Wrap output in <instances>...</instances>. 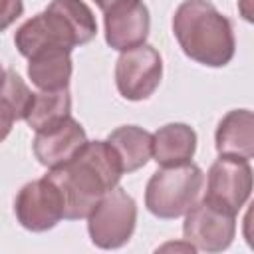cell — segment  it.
<instances>
[{
    "mask_svg": "<svg viewBox=\"0 0 254 254\" xmlns=\"http://www.w3.org/2000/svg\"><path fill=\"white\" fill-rule=\"evenodd\" d=\"M121 175L119 157L107 141H87L69 163L48 173L64 196L65 220L87 218L99 198L119 185Z\"/></svg>",
    "mask_w": 254,
    "mask_h": 254,
    "instance_id": "obj_1",
    "label": "cell"
},
{
    "mask_svg": "<svg viewBox=\"0 0 254 254\" xmlns=\"http://www.w3.org/2000/svg\"><path fill=\"white\" fill-rule=\"evenodd\" d=\"M173 34L185 56L196 64L222 67L234 58L232 22L208 0H185L173 16Z\"/></svg>",
    "mask_w": 254,
    "mask_h": 254,
    "instance_id": "obj_2",
    "label": "cell"
},
{
    "mask_svg": "<svg viewBox=\"0 0 254 254\" xmlns=\"http://www.w3.org/2000/svg\"><path fill=\"white\" fill-rule=\"evenodd\" d=\"M97 22L83 0H52L48 8L26 20L14 34V44L24 58L44 48L73 50L91 42Z\"/></svg>",
    "mask_w": 254,
    "mask_h": 254,
    "instance_id": "obj_3",
    "label": "cell"
},
{
    "mask_svg": "<svg viewBox=\"0 0 254 254\" xmlns=\"http://www.w3.org/2000/svg\"><path fill=\"white\" fill-rule=\"evenodd\" d=\"M204 187V173L194 163L163 167L155 171L145 189V206L163 220L183 216L198 198Z\"/></svg>",
    "mask_w": 254,
    "mask_h": 254,
    "instance_id": "obj_4",
    "label": "cell"
},
{
    "mask_svg": "<svg viewBox=\"0 0 254 254\" xmlns=\"http://www.w3.org/2000/svg\"><path fill=\"white\" fill-rule=\"evenodd\" d=\"M137 224V202L121 187L105 192L87 214L91 242L103 250H115L129 242Z\"/></svg>",
    "mask_w": 254,
    "mask_h": 254,
    "instance_id": "obj_5",
    "label": "cell"
},
{
    "mask_svg": "<svg viewBox=\"0 0 254 254\" xmlns=\"http://www.w3.org/2000/svg\"><path fill=\"white\" fill-rule=\"evenodd\" d=\"M234 234L236 214L208 202L206 198L196 200L185 212L183 236L185 242L194 246V250L222 252L232 244Z\"/></svg>",
    "mask_w": 254,
    "mask_h": 254,
    "instance_id": "obj_6",
    "label": "cell"
},
{
    "mask_svg": "<svg viewBox=\"0 0 254 254\" xmlns=\"http://www.w3.org/2000/svg\"><path fill=\"white\" fill-rule=\"evenodd\" d=\"M163 77V58L151 44L121 52L115 64V83L129 101H143L155 93Z\"/></svg>",
    "mask_w": 254,
    "mask_h": 254,
    "instance_id": "obj_7",
    "label": "cell"
},
{
    "mask_svg": "<svg viewBox=\"0 0 254 254\" xmlns=\"http://www.w3.org/2000/svg\"><path fill=\"white\" fill-rule=\"evenodd\" d=\"M252 192L250 161L240 157L220 155L208 169L204 198L232 214L246 204Z\"/></svg>",
    "mask_w": 254,
    "mask_h": 254,
    "instance_id": "obj_8",
    "label": "cell"
},
{
    "mask_svg": "<svg viewBox=\"0 0 254 254\" xmlns=\"http://www.w3.org/2000/svg\"><path fill=\"white\" fill-rule=\"evenodd\" d=\"M16 220L30 232H46L64 218V196L46 175L26 183L14 200Z\"/></svg>",
    "mask_w": 254,
    "mask_h": 254,
    "instance_id": "obj_9",
    "label": "cell"
},
{
    "mask_svg": "<svg viewBox=\"0 0 254 254\" xmlns=\"http://www.w3.org/2000/svg\"><path fill=\"white\" fill-rule=\"evenodd\" d=\"M103 14L105 42L113 50L125 52L145 44L151 30V16L143 0H119Z\"/></svg>",
    "mask_w": 254,
    "mask_h": 254,
    "instance_id": "obj_10",
    "label": "cell"
},
{
    "mask_svg": "<svg viewBox=\"0 0 254 254\" xmlns=\"http://www.w3.org/2000/svg\"><path fill=\"white\" fill-rule=\"evenodd\" d=\"M85 143H87L85 129L79 125V121L67 115L58 123L36 131L32 149L40 165L48 169H56L69 163Z\"/></svg>",
    "mask_w": 254,
    "mask_h": 254,
    "instance_id": "obj_11",
    "label": "cell"
},
{
    "mask_svg": "<svg viewBox=\"0 0 254 254\" xmlns=\"http://www.w3.org/2000/svg\"><path fill=\"white\" fill-rule=\"evenodd\" d=\"M218 155L240 157L250 161L254 157V115L250 109L228 111L214 133Z\"/></svg>",
    "mask_w": 254,
    "mask_h": 254,
    "instance_id": "obj_12",
    "label": "cell"
},
{
    "mask_svg": "<svg viewBox=\"0 0 254 254\" xmlns=\"http://www.w3.org/2000/svg\"><path fill=\"white\" fill-rule=\"evenodd\" d=\"M28 75L40 91L65 89L71 79V52L65 48H44L28 58Z\"/></svg>",
    "mask_w": 254,
    "mask_h": 254,
    "instance_id": "obj_13",
    "label": "cell"
},
{
    "mask_svg": "<svg viewBox=\"0 0 254 254\" xmlns=\"http://www.w3.org/2000/svg\"><path fill=\"white\" fill-rule=\"evenodd\" d=\"M196 151V133L187 123H169L153 133V153L157 165L175 167L189 163Z\"/></svg>",
    "mask_w": 254,
    "mask_h": 254,
    "instance_id": "obj_14",
    "label": "cell"
},
{
    "mask_svg": "<svg viewBox=\"0 0 254 254\" xmlns=\"http://www.w3.org/2000/svg\"><path fill=\"white\" fill-rule=\"evenodd\" d=\"M119 157L123 173H133L147 165L153 153V135L137 125H123L105 139Z\"/></svg>",
    "mask_w": 254,
    "mask_h": 254,
    "instance_id": "obj_15",
    "label": "cell"
},
{
    "mask_svg": "<svg viewBox=\"0 0 254 254\" xmlns=\"http://www.w3.org/2000/svg\"><path fill=\"white\" fill-rule=\"evenodd\" d=\"M69 111H71V95L67 87L54 89V91H38L32 97V103L26 111L24 121L34 131H40L67 117Z\"/></svg>",
    "mask_w": 254,
    "mask_h": 254,
    "instance_id": "obj_16",
    "label": "cell"
},
{
    "mask_svg": "<svg viewBox=\"0 0 254 254\" xmlns=\"http://www.w3.org/2000/svg\"><path fill=\"white\" fill-rule=\"evenodd\" d=\"M32 97H34V93L30 91L26 81L14 69H6L4 79L0 83V101L14 113L16 121L26 117V111L32 103Z\"/></svg>",
    "mask_w": 254,
    "mask_h": 254,
    "instance_id": "obj_17",
    "label": "cell"
},
{
    "mask_svg": "<svg viewBox=\"0 0 254 254\" xmlns=\"http://www.w3.org/2000/svg\"><path fill=\"white\" fill-rule=\"evenodd\" d=\"M24 12L22 0H0V32L10 28Z\"/></svg>",
    "mask_w": 254,
    "mask_h": 254,
    "instance_id": "obj_18",
    "label": "cell"
},
{
    "mask_svg": "<svg viewBox=\"0 0 254 254\" xmlns=\"http://www.w3.org/2000/svg\"><path fill=\"white\" fill-rule=\"evenodd\" d=\"M14 121H16L14 113H12V111H10V109L0 101V143L10 135Z\"/></svg>",
    "mask_w": 254,
    "mask_h": 254,
    "instance_id": "obj_19",
    "label": "cell"
},
{
    "mask_svg": "<svg viewBox=\"0 0 254 254\" xmlns=\"http://www.w3.org/2000/svg\"><path fill=\"white\" fill-rule=\"evenodd\" d=\"M238 6H240V12H242V16L250 22L252 20V12H250V0H240L238 2Z\"/></svg>",
    "mask_w": 254,
    "mask_h": 254,
    "instance_id": "obj_20",
    "label": "cell"
},
{
    "mask_svg": "<svg viewBox=\"0 0 254 254\" xmlns=\"http://www.w3.org/2000/svg\"><path fill=\"white\" fill-rule=\"evenodd\" d=\"M93 2L99 6V10H101V12H105L109 6H113V4H115V2H119V0H93Z\"/></svg>",
    "mask_w": 254,
    "mask_h": 254,
    "instance_id": "obj_21",
    "label": "cell"
},
{
    "mask_svg": "<svg viewBox=\"0 0 254 254\" xmlns=\"http://www.w3.org/2000/svg\"><path fill=\"white\" fill-rule=\"evenodd\" d=\"M4 73H6V69H4L2 64H0V83H2V79H4Z\"/></svg>",
    "mask_w": 254,
    "mask_h": 254,
    "instance_id": "obj_22",
    "label": "cell"
}]
</instances>
